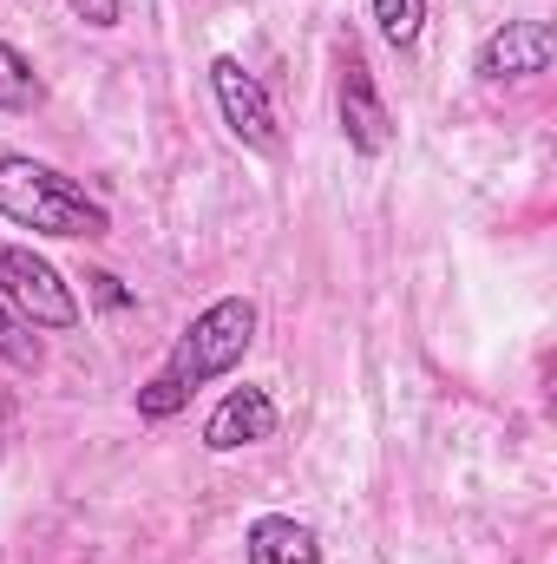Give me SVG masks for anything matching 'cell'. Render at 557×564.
<instances>
[{
    "label": "cell",
    "mask_w": 557,
    "mask_h": 564,
    "mask_svg": "<svg viewBox=\"0 0 557 564\" xmlns=\"http://www.w3.org/2000/svg\"><path fill=\"white\" fill-rule=\"evenodd\" d=\"M256 328H263V308L250 295H217L210 308H197L190 328L171 341L164 368L139 388V421H177L197 388L237 375L243 355L256 348Z\"/></svg>",
    "instance_id": "6da1fadb"
},
{
    "label": "cell",
    "mask_w": 557,
    "mask_h": 564,
    "mask_svg": "<svg viewBox=\"0 0 557 564\" xmlns=\"http://www.w3.org/2000/svg\"><path fill=\"white\" fill-rule=\"evenodd\" d=\"M0 217L13 230L59 237V243H99V237H112V210L79 177L40 164L26 151H0Z\"/></svg>",
    "instance_id": "7a4b0ae2"
},
{
    "label": "cell",
    "mask_w": 557,
    "mask_h": 564,
    "mask_svg": "<svg viewBox=\"0 0 557 564\" xmlns=\"http://www.w3.org/2000/svg\"><path fill=\"white\" fill-rule=\"evenodd\" d=\"M0 302L13 308V315H26L33 328H79V295H73V282L59 276L40 250H26V243H0Z\"/></svg>",
    "instance_id": "3957f363"
},
{
    "label": "cell",
    "mask_w": 557,
    "mask_h": 564,
    "mask_svg": "<svg viewBox=\"0 0 557 564\" xmlns=\"http://www.w3.org/2000/svg\"><path fill=\"white\" fill-rule=\"evenodd\" d=\"M210 93H217V112L230 126V139L256 158H276L282 151V126H276V106L263 93V79L237 59V53H217L210 59Z\"/></svg>",
    "instance_id": "277c9868"
},
{
    "label": "cell",
    "mask_w": 557,
    "mask_h": 564,
    "mask_svg": "<svg viewBox=\"0 0 557 564\" xmlns=\"http://www.w3.org/2000/svg\"><path fill=\"white\" fill-rule=\"evenodd\" d=\"M335 119H341V139L354 158H381L387 144H394V112H387V99H381V86H374V66L348 46L341 53V79H335Z\"/></svg>",
    "instance_id": "5b68a950"
},
{
    "label": "cell",
    "mask_w": 557,
    "mask_h": 564,
    "mask_svg": "<svg viewBox=\"0 0 557 564\" xmlns=\"http://www.w3.org/2000/svg\"><path fill=\"white\" fill-rule=\"evenodd\" d=\"M551 59H557L551 20H505V26H492V33L479 40L472 73H479L485 86H505V79H538V73H551Z\"/></svg>",
    "instance_id": "8992f818"
},
{
    "label": "cell",
    "mask_w": 557,
    "mask_h": 564,
    "mask_svg": "<svg viewBox=\"0 0 557 564\" xmlns=\"http://www.w3.org/2000/svg\"><path fill=\"white\" fill-rule=\"evenodd\" d=\"M276 401H270V388H230L217 408H210V421H204V446L210 453H237V446H263V440H276Z\"/></svg>",
    "instance_id": "52a82bcc"
},
{
    "label": "cell",
    "mask_w": 557,
    "mask_h": 564,
    "mask_svg": "<svg viewBox=\"0 0 557 564\" xmlns=\"http://www.w3.org/2000/svg\"><path fill=\"white\" fill-rule=\"evenodd\" d=\"M243 564H328L321 539L295 512H256L243 532Z\"/></svg>",
    "instance_id": "ba28073f"
},
{
    "label": "cell",
    "mask_w": 557,
    "mask_h": 564,
    "mask_svg": "<svg viewBox=\"0 0 557 564\" xmlns=\"http://www.w3.org/2000/svg\"><path fill=\"white\" fill-rule=\"evenodd\" d=\"M40 106H46V79L13 40H0V112H40Z\"/></svg>",
    "instance_id": "9c48e42d"
},
{
    "label": "cell",
    "mask_w": 557,
    "mask_h": 564,
    "mask_svg": "<svg viewBox=\"0 0 557 564\" xmlns=\"http://www.w3.org/2000/svg\"><path fill=\"white\" fill-rule=\"evenodd\" d=\"M0 361L20 368V375H40V368H46V341H40V328H33L26 315H13L7 302H0Z\"/></svg>",
    "instance_id": "30bf717a"
},
{
    "label": "cell",
    "mask_w": 557,
    "mask_h": 564,
    "mask_svg": "<svg viewBox=\"0 0 557 564\" xmlns=\"http://www.w3.org/2000/svg\"><path fill=\"white\" fill-rule=\"evenodd\" d=\"M374 26L394 53H414L426 33V0H374Z\"/></svg>",
    "instance_id": "8fae6325"
},
{
    "label": "cell",
    "mask_w": 557,
    "mask_h": 564,
    "mask_svg": "<svg viewBox=\"0 0 557 564\" xmlns=\"http://www.w3.org/2000/svg\"><path fill=\"white\" fill-rule=\"evenodd\" d=\"M66 13H73L79 26H92V33H112V26L125 20V0H66Z\"/></svg>",
    "instance_id": "7c38bea8"
},
{
    "label": "cell",
    "mask_w": 557,
    "mask_h": 564,
    "mask_svg": "<svg viewBox=\"0 0 557 564\" xmlns=\"http://www.w3.org/2000/svg\"><path fill=\"white\" fill-rule=\"evenodd\" d=\"M86 282H92V295H99V308H132L139 295L125 289V282L112 276V270H86Z\"/></svg>",
    "instance_id": "4fadbf2b"
}]
</instances>
